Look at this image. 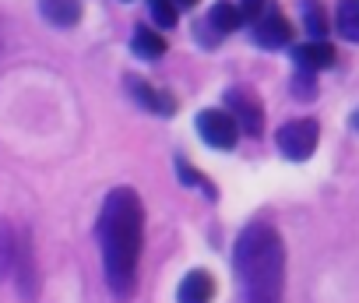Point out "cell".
<instances>
[{"mask_svg": "<svg viewBox=\"0 0 359 303\" xmlns=\"http://www.w3.org/2000/svg\"><path fill=\"white\" fill-rule=\"evenodd\" d=\"M141 236H144V205L137 191L130 187L109 191L99 212V243H102L106 285L116 299H130L137 289Z\"/></svg>", "mask_w": 359, "mask_h": 303, "instance_id": "1", "label": "cell"}, {"mask_svg": "<svg viewBox=\"0 0 359 303\" xmlns=\"http://www.w3.org/2000/svg\"><path fill=\"white\" fill-rule=\"evenodd\" d=\"M233 268L243 285V303H282L285 243L271 226H247L233 247Z\"/></svg>", "mask_w": 359, "mask_h": 303, "instance_id": "2", "label": "cell"}, {"mask_svg": "<svg viewBox=\"0 0 359 303\" xmlns=\"http://www.w3.org/2000/svg\"><path fill=\"white\" fill-rule=\"evenodd\" d=\"M317 137H320L317 120H289V123H282V127H278L275 144H278V152H282L285 159L303 163V159H310V156H313Z\"/></svg>", "mask_w": 359, "mask_h": 303, "instance_id": "3", "label": "cell"}, {"mask_svg": "<svg viewBox=\"0 0 359 303\" xmlns=\"http://www.w3.org/2000/svg\"><path fill=\"white\" fill-rule=\"evenodd\" d=\"M226 113L236 120L240 130H247L254 137L264 130V106H261V99L250 88H229L226 92Z\"/></svg>", "mask_w": 359, "mask_h": 303, "instance_id": "4", "label": "cell"}, {"mask_svg": "<svg viewBox=\"0 0 359 303\" xmlns=\"http://www.w3.org/2000/svg\"><path fill=\"white\" fill-rule=\"evenodd\" d=\"M198 134L205 137V144L229 152V148H236L240 127H236V120L226 109H201L198 113Z\"/></svg>", "mask_w": 359, "mask_h": 303, "instance_id": "5", "label": "cell"}, {"mask_svg": "<svg viewBox=\"0 0 359 303\" xmlns=\"http://www.w3.org/2000/svg\"><path fill=\"white\" fill-rule=\"evenodd\" d=\"M11 271H15V278H18V292L32 299L36 289H39V271H36V257H32V240H29V233H18V240H15Z\"/></svg>", "mask_w": 359, "mask_h": 303, "instance_id": "6", "label": "cell"}, {"mask_svg": "<svg viewBox=\"0 0 359 303\" xmlns=\"http://www.w3.org/2000/svg\"><path fill=\"white\" fill-rule=\"evenodd\" d=\"M254 43H257V46H264V50L289 46V43H292V25H289V18H285V15H278V11L261 15V18H257V25H254Z\"/></svg>", "mask_w": 359, "mask_h": 303, "instance_id": "7", "label": "cell"}, {"mask_svg": "<svg viewBox=\"0 0 359 303\" xmlns=\"http://www.w3.org/2000/svg\"><path fill=\"white\" fill-rule=\"evenodd\" d=\"M292 60H296V67L299 71H327V67H334V60H338V53H334V46L331 43H324V39H313V43H303V46H296L292 50Z\"/></svg>", "mask_w": 359, "mask_h": 303, "instance_id": "8", "label": "cell"}, {"mask_svg": "<svg viewBox=\"0 0 359 303\" xmlns=\"http://www.w3.org/2000/svg\"><path fill=\"white\" fill-rule=\"evenodd\" d=\"M212 296H215V278L205 268L187 271L176 289V303H212Z\"/></svg>", "mask_w": 359, "mask_h": 303, "instance_id": "9", "label": "cell"}, {"mask_svg": "<svg viewBox=\"0 0 359 303\" xmlns=\"http://www.w3.org/2000/svg\"><path fill=\"white\" fill-rule=\"evenodd\" d=\"M127 88H130V95L141 102V106H148L151 113H176V99L169 95V92H158V88H151L148 81H141V78H127Z\"/></svg>", "mask_w": 359, "mask_h": 303, "instance_id": "10", "label": "cell"}, {"mask_svg": "<svg viewBox=\"0 0 359 303\" xmlns=\"http://www.w3.org/2000/svg\"><path fill=\"white\" fill-rule=\"evenodd\" d=\"M39 11L50 25L74 29L78 18H81V0H39Z\"/></svg>", "mask_w": 359, "mask_h": 303, "instance_id": "11", "label": "cell"}, {"mask_svg": "<svg viewBox=\"0 0 359 303\" xmlns=\"http://www.w3.org/2000/svg\"><path fill=\"white\" fill-rule=\"evenodd\" d=\"M240 22H243V15H240V8H236V4H229V0H219V4H212V11H208V25H212L219 36L236 32V29H240Z\"/></svg>", "mask_w": 359, "mask_h": 303, "instance_id": "12", "label": "cell"}, {"mask_svg": "<svg viewBox=\"0 0 359 303\" xmlns=\"http://www.w3.org/2000/svg\"><path fill=\"white\" fill-rule=\"evenodd\" d=\"M130 46H134V53H137V57H144V60H158V57L165 53V39H162L158 32L144 29V25H137V29H134Z\"/></svg>", "mask_w": 359, "mask_h": 303, "instance_id": "13", "label": "cell"}, {"mask_svg": "<svg viewBox=\"0 0 359 303\" xmlns=\"http://www.w3.org/2000/svg\"><path fill=\"white\" fill-rule=\"evenodd\" d=\"M334 22H338V32L348 43H359V0H341Z\"/></svg>", "mask_w": 359, "mask_h": 303, "instance_id": "14", "label": "cell"}, {"mask_svg": "<svg viewBox=\"0 0 359 303\" xmlns=\"http://www.w3.org/2000/svg\"><path fill=\"white\" fill-rule=\"evenodd\" d=\"M151 18H155L162 29H172L176 18H180V8L172 4V0H151Z\"/></svg>", "mask_w": 359, "mask_h": 303, "instance_id": "15", "label": "cell"}, {"mask_svg": "<svg viewBox=\"0 0 359 303\" xmlns=\"http://www.w3.org/2000/svg\"><path fill=\"white\" fill-rule=\"evenodd\" d=\"M176 166H180V180H184V184H187V187H201V191H205V194H208V198H212V194H215V191H212V184H208V180H205V177H201V173H198V170H194V166H187V163H184V159H180V163H176Z\"/></svg>", "mask_w": 359, "mask_h": 303, "instance_id": "16", "label": "cell"}, {"mask_svg": "<svg viewBox=\"0 0 359 303\" xmlns=\"http://www.w3.org/2000/svg\"><path fill=\"white\" fill-rule=\"evenodd\" d=\"M303 22H306V32L313 36V39H324V32H327V18H324V11L320 8H306V15H303Z\"/></svg>", "mask_w": 359, "mask_h": 303, "instance_id": "17", "label": "cell"}, {"mask_svg": "<svg viewBox=\"0 0 359 303\" xmlns=\"http://www.w3.org/2000/svg\"><path fill=\"white\" fill-rule=\"evenodd\" d=\"M292 95H296V99H313V95H317V85H313V74H310V71H299V74L292 78Z\"/></svg>", "mask_w": 359, "mask_h": 303, "instance_id": "18", "label": "cell"}, {"mask_svg": "<svg viewBox=\"0 0 359 303\" xmlns=\"http://www.w3.org/2000/svg\"><path fill=\"white\" fill-rule=\"evenodd\" d=\"M261 11H264V0H243V8H240L243 18H261Z\"/></svg>", "mask_w": 359, "mask_h": 303, "instance_id": "19", "label": "cell"}, {"mask_svg": "<svg viewBox=\"0 0 359 303\" xmlns=\"http://www.w3.org/2000/svg\"><path fill=\"white\" fill-rule=\"evenodd\" d=\"M172 4H176V8H194L198 0H172Z\"/></svg>", "mask_w": 359, "mask_h": 303, "instance_id": "20", "label": "cell"}, {"mask_svg": "<svg viewBox=\"0 0 359 303\" xmlns=\"http://www.w3.org/2000/svg\"><path fill=\"white\" fill-rule=\"evenodd\" d=\"M355 127H359V113H355Z\"/></svg>", "mask_w": 359, "mask_h": 303, "instance_id": "21", "label": "cell"}]
</instances>
